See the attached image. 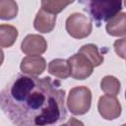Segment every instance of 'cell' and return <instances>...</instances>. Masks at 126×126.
I'll return each instance as SVG.
<instances>
[{"instance_id":"cell-2","label":"cell","mask_w":126,"mask_h":126,"mask_svg":"<svg viewBox=\"0 0 126 126\" xmlns=\"http://www.w3.org/2000/svg\"><path fill=\"white\" fill-rule=\"evenodd\" d=\"M83 3L86 4V7L84 8L85 11L90 14L97 27H99L102 22L109 21L122 10V2L116 0L87 1Z\"/></svg>"},{"instance_id":"cell-5","label":"cell","mask_w":126,"mask_h":126,"mask_svg":"<svg viewBox=\"0 0 126 126\" xmlns=\"http://www.w3.org/2000/svg\"><path fill=\"white\" fill-rule=\"evenodd\" d=\"M70 76L76 80H85L93 73L94 66L91 61L81 53H76L68 58Z\"/></svg>"},{"instance_id":"cell-20","label":"cell","mask_w":126,"mask_h":126,"mask_svg":"<svg viewBox=\"0 0 126 126\" xmlns=\"http://www.w3.org/2000/svg\"><path fill=\"white\" fill-rule=\"evenodd\" d=\"M60 126H66V124H63V125H60Z\"/></svg>"},{"instance_id":"cell-11","label":"cell","mask_w":126,"mask_h":126,"mask_svg":"<svg viewBox=\"0 0 126 126\" xmlns=\"http://www.w3.org/2000/svg\"><path fill=\"white\" fill-rule=\"evenodd\" d=\"M18 30L8 24L0 25V48L11 47L18 37Z\"/></svg>"},{"instance_id":"cell-15","label":"cell","mask_w":126,"mask_h":126,"mask_svg":"<svg viewBox=\"0 0 126 126\" xmlns=\"http://www.w3.org/2000/svg\"><path fill=\"white\" fill-rule=\"evenodd\" d=\"M72 3L73 1L70 0H43L41 1V9L47 13L56 15Z\"/></svg>"},{"instance_id":"cell-21","label":"cell","mask_w":126,"mask_h":126,"mask_svg":"<svg viewBox=\"0 0 126 126\" xmlns=\"http://www.w3.org/2000/svg\"><path fill=\"white\" fill-rule=\"evenodd\" d=\"M121 126H126V125H125V124H123V125H121Z\"/></svg>"},{"instance_id":"cell-13","label":"cell","mask_w":126,"mask_h":126,"mask_svg":"<svg viewBox=\"0 0 126 126\" xmlns=\"http://www.w3.org/2000/svg\"><path fill=\"white\" fill-rule=\"evenodd\" d=\"M79 53H81L84 56H86L91 61V63L93 64L94 67H97V66H99V65H101L103 63L104 58H103L102 54L99 53L98 48H97V46L95 44L88 43V44L83 45L80 48Z\"/></svg>"},{"instance_id":"cell-4","label":"cell","mask_w":126,"mask_h":126,"mask_svg":"<svg viewBox=\"0 0 126 126\" xmlns=\"http://www.w3.org/2000/svg\"><path fill=\"white\" fill-rule=\"evenodd\" d=\"M66 31L74 38L82 39L89 36L93 31L91 19L82 13H73L66 20Z\"/></svg>"},{"instance_id":"cell-8","label":"cell","mask_w":126,"mask_h":126,"mask_svg":"<svg viewBox=\"0 0 126 126\" xmlns=\"http://www.w3.org/2000/svg\"><path fill=\"white\" fill-rule=\"evenodd\" d=\"M46 68V61L41 56H26L22 59L20 69L28 76L37 77L44 72Z\"/></svg>"},{"instance_id":"cell-14","label":"cell","mask_w":126,"mask_h":126,"mask_svg":"<svg viewBox=\"0 0 126 126\" xmlns=\"http://www.w3.org/2000/svg\"><path fill=\"white\" fill-rule=\"evenodd\" d=\"M120 82L119 80L114 76H104L100 81V89L106 94L110 95H115L119 94L120 92Z\"/></svg>"},{"instance_id":"cell-3","label":"cell","mask_w":126,"mask_h":126,"mask_svg":"<svg viewBox=\"0 0 126 126\" xmlns=\"http://www.w3.org/2000/svg\"><path fill=\"white\" fill-rule=\"evenodd\" d=\"M92 104V92L88 87L78 86L70 90L67 97V107L74 115L87 113Z\"/></svg>"},{"instance_id":"cell-7","label":"cell","mask_w":126,"mask_h":126,"mask_svg":"<svg viewBox=\"0 0 126 126\" xmlns=\"http://www.w3.org/2000/svg\"><path fill=\"white\" fill-rule=\"evenodd\" d=\"M22 51L28 56H39L47 49L45 38L39 34H28L21 43Z\"/></svg>"},{"instance_id":"cell-10","label":"cell","mask_w":126,"mask_h":126,"mask_svg":"<svg viewBox=\"0 0 126 126\" xmlns=\"http://www.w3.org/2000/svg\"><path fill=\"white\" fill-rule=\"evenodd\" d=\"M105 30L111 36H122L126 34V13L120 12L106 22Z\"/></svg>"},{"instance_id":"cell-6","label":"cell","mask_w":126,"mask_h":126,"mask_svg":"<svg viewBox=\"0 0 126 126\" xmlns=\"http://www.w3.org/2000/svg\"><path fill=\"white\" fill-rule=\"evenodd\" d=\"M97 109L102 118L106 120H114L121 115V104L115 95H101L97 102Z\"/></svg>"},{"instance_id":"cell-17","label":"cell","mask_w":126,"mask_h":126,"mask_svg":"<svg viewBox=\"0 0 126 126\" xmlns=\"http://www.w3.org/2000/svg\"><path fill=\"white\" fill-rule=\"evenodd\" d=\"M114 50L116 54L119 55L121 58L125 57V37L117 39L114 42Z\"/></svg>"},{"instance_id":"cell-16","label":"cell","mask_w":126,"mask_h":126,"mask_svg":"<svg viewBox=\"0 0 126 126\" xmlns=\"http://www.w3.org/2000/svg\"><path fill=\"white\" fill-rule=\"evenodd\" d=\"M18 14V4L13 0H0V19L12 20Z\"/></svg>"},{"instance_id":"cell-9","label":"cell","mask_w":126,"mask_h":126,"mask_svg":"<svg viewBox=\"0 0 126 126\" xmlns=\"http://www.w3.org/2000/svg\"><path fill=\"white\" fill-rule=\"evenodd\" d=\"M55 24H56V15L47 13L42 9H40L36 13L33 21L34 29L41 33H47L52 32L55 27Z\"/></svg>"},{"instance_id":"cell-12","label":"cell","mask_w":126,"mask_h":126,"mask_svg":"<svg viewBox=\"0 0 126 126\" xmlns=\"http://www.w3.org/2000/svg\"><path fill=\"white\" fill-rule=\"evenodd\" d=\"M48 72L59 79H67L70 76V66L68 60L61 58L51 60L48 64Z\"/></svg>"},{"instance_id":"cell-1","label":"cell","mask_w":126,"mask_h":126,"mask_svg":"<svg viewBox=\"0 0 126 126\" xmlns=\"http://www.w3.org/2000/svg\"><path fill=\"white\" fill-rule=\"evenodd\" d=\"M60 87L50 77L19 74L0 92V108L16 126H55L67 117Z\"/></svg>"},{"instance_id":"cell-18","label":"cell","mask_w":126,"mask_h":126,"mask_svg":"<svg viewBox=\"0 0 126 126\" xmlns=\"http://www.w3.org/2000/svg\"><path fill=\"white\" fill-rule=\"evenodd\" d=\"M66 126H85L84 123L80 120H78L77 118H74V117H71L68 122L66 123Z\"/></svg>"},{"instance_id":"cell-19","label":"cell","mask_w":126,"mask_h":126,"mask_svg":"<svg viewBox=\"0 0 126 126\" xmlns=\"http://www.w3.org/2000/svg\"><path fill=\"white\" fill-rule=\"evenodd\" d=\"M3 61H4V52H3V50L0 48V66L2 65Z\"/></svg>"}]
</instances>
